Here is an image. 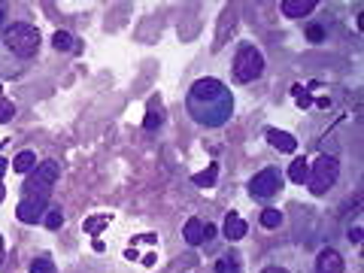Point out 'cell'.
Listing matches in <instances>:
<instances>
[{"label": "cell", "mask_w": 364, "mask_h": 273, "mask_svg": "<svg viewBox=\"0 0 364 273\" xmlns=\"http://www.w3.org/2000/svg\"><path fill=\"white\" fill-rule=\"evenodd\" d=\"M61 225H64V216H61V210H58V207L46 212V228H49V231H58Z\"/></svg>", "instance_id": "obj_19"}, {"label": "cell", "mask_w": 364, "mask_h": 273, "mask_svg": "<svg viewBox=\"0 0 364 273\" xmlns=\"http://www.w3.org/2000/svg\"><path fill=\"white\" fill-rule=\"evenodd\" d=\"M15 116V106H12V101L10 97H3L0 94V121H10Z\"/></svg>", "instance_id": "obj_20"}, {"label": "cell", "mask_w": 364, "mask_h": 273, "mask_svg": "<svg viewBox=\"0 0 364 273\" xmlns=\"http://www.w3.org/2000/svg\"><path fill=\"white\" fill-rule=\"evenodd\" d=\"M185 243H192V246H197V243H203V240H210L212 234H216V228L212 225H203L201 219H188L185 222Z\"/></svg>", "instance_id": "obj_8"}, {"label": "cell", "mask_w": 364, "mask_h": 273, "mask_svg": "<svg viewBox=\"0 0 364 273\" xmlns=\"http://www.w3.org/2000/svg\"><path fill=\"white\" fill-rule=\"evenodd\" d=\"M216 179H219V164H210L203 173H194V185H201V188H212Z\"/></svg>", "instance_id": "obj_15"}, {"label": "cell", "mask_w": 364, "mask_h": 273, "mask_svg": "<svg viewBox=\"0 0 364 273\" xmlns=\"http://www.w3.org/2000/svg\"><path fill=\"white\" fill-rule=\"evenodd\" d=\"M43 212H46V201H37V197H25V201L19 203V210H15V216H19L21 222L34 225V222H40V219H43Z\"/></svg>", "instance_id": "obj_7"}, {"label": "cell", "mask_w": 364, "mask_h": 273, "mask_svg": "<svg viewBox=\"0 0 364 273\" xmlns=\"http://www.w3.org/2000/svg\"><path fill=\"white\" fill-rule=\"evenodd\" d=\"M337 176H340V161L334 155H322L313 167H310L307 185H310V192L313 194H325L334 182H337Z\"/></svg>", "instance_id": "obj_5"}, {"label": "cell", "mask_w": 364, "mask_h": 273, "mask_svg": "<svg viewBox=\"0 0 364 273\" xmlns=\"http://www.w3.org/2000/svg\"><path fill=\"white\" fill-rule=\"evenodd\" d=\"M318 273H343V258H340V252L325 249V252L318 255Z\"/></svg>", "instance_id": "obj_11"}, {"label": "cell", "mask_w": 364, "mask_h": 273, "mask_svg": "<svg viewBox=\"0 0 364 273\" xmlns=\"http://www.w3.org/2000/svg\"><path fill=\"white\" fill-rule=\"evenodd\" d=\"M225 237L228 240H243L246 237V222H243L237 212H228L225 216Z\"/></svg>", "instance_id": "obj_12"}, {"label": "cell", "mask_w": 364, "mask_h": 273, "mask_svg": "<svg viewBox=\"0 0 364 273\" xmlns=\"http://www.w3.org/2000/svg\"><path fill=\"white\" fill-rule=\"evenodd\" d=\"M261 73H264L261 52H258L252 43H243L237 49V58H234V79H237V82H252Z\"/></svg>", "instance_id": "obj_4"}, {"label": "cell", "mask_w": 364, "mask_h": 273, "mask_svg": "<svg viewBox=\"0 0 364 273\" xmlns=\"http://www.w3.org/2000/svg\"><path fill=\"white\" fill-rule=\"evenodd\" d=\"M294 94H298V106H301V110H307V106H310V103H313V101H310V94H307V91H301V88H294Z\"/></svg>", "instance_id": "obj_24"}, {"label": "cell", "mask_w": 364, "mask_h": 273, "mask_svg": "<svg viewBox=\"0 0 364 273\" xmlns=\"http://www.w3.org/2000/svg\"><path fill=\"white\" fill-rule=\"evenodd\" d=\"M58 182V164L55 161H43L40 167H34V173L25 179V197H37V201H49L52 188Z\"/></svg>", "instance_id": "obj_3"}, {"label": "cell", "mask_w": 364, "mask_h": 273, "mask_svg": "<svg viewBox=\"0 0 364 273\" xmlns=\"http://www.w3.org/2000/svg\"><path fill=\"white\" fill-rule=\"evenodd\" d=\"M234 103L228 88L219 79H197L192 91H188V112L201 121V125H222V121L231 116Z\"/></svg>", "instance_id": "obj_1"}, {"label": "cell", "mask_w": 364, "mask_h": 273, "mask_svg": "<svg viewBox=\"0 0 364 273\" xmlns=\"http://www.w3.org/2000/svg\"><path fill=\"white\" fill-rule=\"evenodd\" d=\"M316 10V0H283V15L288 19H303Z\"/></svg>", "instance_id": "obj_10"}, {"label": "cell", "mask_w": 364, "mask_h": 273, "mask_svg": "<svg viewBox=\"0 0 364 273\" xmlns=\"http://www.w3.org/2000/svg\"><path fill=\"white\" fill-rule=\"evenodd\" d=\"M279 185H283L279 170L267 167V170H261V173H255V176H252V182H249V192H252V197H258V201H267V197L279 194Z\"/></svg>", "instance_id": "obj_6"}, {"label": "cell", "mask_w": 364, "mask_h": 273, "mask_svg": "<svg viewBox=\"0 0 364 273\" xmlns=\"http://www.w3.org/2000/svg\"><path fill=\"white\" fill-rule=\"evenodd\" d=\"M3 170H6V161H3V158H0V176H3Z\"/></svg>", "instance_id": "obj_26"}, {"label": "cell", "mask_w": 364, "mask_h": 273, "mask_svg": "<svg viewBox=\"0 0 364 273\" xmlns=\"http://www.w3.org/2000/svg\"><path fill=\"white\" fill-rule=\"evenodd\" d=\"M0 261H3V237H0Z\"/></svg>", "instance_id": "obj_27"}, {"label": "cell", "mask_w": 364, "mask_h": 273, "mask_svg": "<svg viewBox=\"0 0 364 273\" xmlns=\"http://www.w3.org/2000/svg\"><path fill=\"white\" fill-rule=\"evenodd\" d=\"M30 273H55L49 258H34V264H30Z\"/></svg>", "instance_id": "obj_21"}, {"label": "cell", "mask_w": 364, "mask_h": 273, "mask_svg": "<svg viewBox=\"0 0 364 273\" xmlns=\"http://www.w3.org/2000/svg\"><path fill=\"white\" fill-rule=\"evenodd\" d=\"M307 176H310V164L303 161V158H294V164L288 167V179L298 182V185H303V182H307Z\"/></svg>", "instance_id": "obj_14"}, {"label": "cell", "mask_w": 364, "mask_h": 273, "mask_svg": "<svg viewBox=\"0 0 364 273\" xmlns=\"http://www.w3.org/2000/svg\"><path fill=\"white\" fill-rule=\"evenodd\" d=\"M279 222H283V212H279V210H264L261 212V225L264 228H279Z\"/></svg>", "instance_id": "obj_18"}, {"label": "cell", "mask_w": 364, "mask_h": 273, "mask_svg": "<svg viewBox=\"0 0 364 273\" xmlns=\"http://www.w3.org/2000/svg\"><path fill=\"white\" fill-rule=\"evenodd\" d=\"M307 37H310V40H313V43H318V40H322V37H325V28H318V25H310V28H307Z\"/></svg>", "instance_id": "obj_23"}, {"label": "cell", "mask_w": 364, "mask_h": 273, "mask_svg": "<svg viewBox=\"0 0 364 273\" xmlns=\"http://www.w3.org/2000/svg\"><path fill=\"white\" fill-rule=\"evenodd\" d=\"M3 43L12 55L30 58V55H37V49H40V30L34 25H25V21H15V25L6 28Z\"/></svg>", "instance_id": "obj_2"}, {"label": "cell", "mask_w": 364, "mask_h": 273, "mask_svg": "<svg viewBox=\"0 0 364 273\" xmlns=\"http://www.w3.org/2000/svg\"><path fill=\"white\" fill-rule=\"evenodd\" d=\"M0 21H3V6H0Z\"/></svg>", "instance_id": "obj_29"}, {"label": "cell", "mask_w": 364, "mask_h": 273, "mask_svg": "<svg viewBox=\"0 0 364 273\" xmlns=\"http://www.w3.org/2000/svg\"><path fill=\"white\" fill-rule=\"evenodd\" d=\"M106 225H110V216H91V219H85L82 228H85V234H101Z\"/></svg>", "instance_id": "obj_17"}, {"label": "cell", "mask_w": 364, "mask_h": 273, "mask_svg": "<svg viewBox=\"0 0 364 273\" xmlns=\"http://www.w3.org/2000/svg\"><path fill=\"white\" fill-rule=\"evenodd\" d=\"M267 143L276 152H294V146H298V140L288 131H279V128H267Z\"/></svg>", "instance_id": "obj_9"}, {"label": "cell", "mask_w": 364, "mask_h": 273, "mask_svg": "<svg viewBox=\"0 0 364 273\" xmlns=\"http://www.w3.org/2000/svg\"><path fill=\"white\" fill-rule=\"evenodd\" d=\"M261 273H288V270H283V267H267V270H261Z\"/></svg>", "instance_id": "obj_25"}, {"label": "cell", "mask_w": 364, "mask_h": 273, "mask_svg": "<svg viewBox=\"0 0 364 273\" xmlns=\"http://www.w3.org/2000/svg\"><path fill=\"white\" fill-rule=\"evenodd\" d=\"M3 194H6V192H3V182H0V201H3Z\"/></svg>", "instance_id": "obj_28"}, {"label": "cell", "mask_w": 364, "mask_h": 273, "mask_svg": "<svg viewBox=\"0 0 364 273\" xmlns=\"http://www.w3.org/2000/svg\"><path fill=\"white\" fill-rule=\"evenodd\" d=\"M52 46H55V49L58 52H73V37L70 34H67V30H58V34L55 37H52Z\"/></svg>", "instance_id": "obj_16"}, {"label": "cell", "mask_w": 364, "mask_h": 273, "mask_svg": "<svg viewBox=\"0 0 364 273\" xmlns=\"http://www.w3.org/2000/svg\"><path fill=\"white\" fill-rule=\"evenodd\" d=\"M37 167V155L34 152H19V155H15V161H12V170L15 173H30Z\"/></svg>", "instance_id": "obj_13"}, {"label": "cell", "mask_w": 364, "mask_h": 273, "mask_svg": "<svg viewBox=\"0 0 364 273\" xmlns=\"http://www.w3.org/2000/svg\"><path fill=\"white\" fill-rule=\"evenodd\" d=\"M161 112H155V110H149V116H146V128L149 131H155V128H161Z\"/></svg>", "instance_id": "obj_22"}]
</instances>
